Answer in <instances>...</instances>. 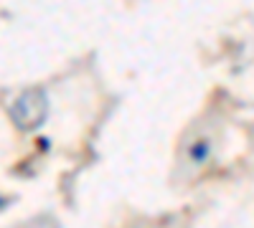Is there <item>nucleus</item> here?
<instances>
[{
  "instance_id": "obj_1",
  "label": "nucleus",
  "mask_w": 254,
  "mask_h": 228,
  "mask_svg": "<svg viewBox=\"0 0 254 228\" xmlns=\"http://www.w3.org/2000/svg\"><path fill=\"white\" fill-rule=\"evenodd\" d=\"M8 114L20 132H33L49 117V96L44 89H26L20 91L8 107Z\"/></svg>"
},
{
  "instance_id": "obj_2",
  "label": "nucleus",
  "mask_w": 254,
  "mask_h": 228,
  "mask_svg": "<svg viewBox=\"0 0 254 228\" xmlns=\"http://www.w3.org/2000/svg\"><path fill=\"white\" fill-rule=\"evenodd\" d=\"M214 152H216V142L211 135H198L193 139L186 142V150H183V157L188 165L193 168H201V165H208L214 160Z\"/></svg>"
}]
</instances>
